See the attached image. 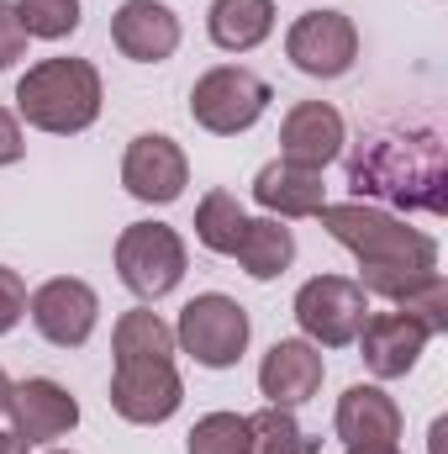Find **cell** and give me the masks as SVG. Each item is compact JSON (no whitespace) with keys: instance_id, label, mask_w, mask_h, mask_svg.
Returning a JSON list of instances; mask_svg holds the SVG:
<instances>
[{"instance_id":"cell-5","label":"cell","mask_w":448,"mask_h":454,"mask_svg":"<svg viewBox=\"0 0 448 454\" xmlns=\"http://www.w3.org/2000/svg\"><path fill=\"white\" fill-rule=\"evenodd\" d=\"M116 275L132 296L158 301L185 280V238L169 223H132L116 238Z\"/></svg>"},{"instance_id":"cell-6","label":"cell","mask_w":448,"mask_h":454,"mask_svg":"<svg viewBox=\"0 0 448 454\" xmlns=\"http://www.w3.org/2000/svg\"><path fill=\"white\" fill-rule=\"evenodd\" d=\"M248 333H253L248 312L222 291H206V296L185 301V312L174 323V348H185L206 370H232L248 348Z\"/></svg>"},{"instance_id":"cell-13","label":"cell","mask_w":448,"mask_h":454,"mask_svg":"<svg viewBox=\"0 0 448 454\" xmlns=\"http://www.w3.org/2000/svg\"><path fill=\"white\" fill-rule=\"evenodd\" d=\"M322 375H328V359H322V348L306 339H280L269 354H264V364H259V396L269 402V407H306L317 391H322Z\"/></svg>"},{"instance_id":"cell-10","label":"cell","mask_w":448,"mask_h":454,"mask_svg":"<svg viewBox=\"0 0 448 454\" xmlns=\"http://www.w3.org/2000/svg\"><path fill=\"white\" fill-rule=\"evenodd\" d=\"M27 312H32V328L53 348H80V343H90L96 323H101V296H96V286H85L74 275H53L27 296Z\"/></svg>"},{"instance_id":"cell-19","label":"cell","mask_w":448,"mask_h":454,"mask_svg":"<svg viewBox=\"0 0 448 454\" xmlns=\"http://www.w3.org/2000/svg\"><path fill=\"white\" fill-rule=\"evenodd\" d=\"M206 32L222 53H253L274 32V0H212Z\"/></svg>"},{"instance_id":"cell-24","label":"cell","mask_w":448,"mask_h":454,"mask_svg":"<svg viewBox=\"0 0 448 454\" xmlns=\"http://www.w3.org/2000/svg\"><path fill=\"white\" fill-rule=\"evenodd\" d=\"M16 16H21L27 37H42V43L80 32V0H16Z\"/></svg>"},{"instance_id":"cell-31","label":"cell","mask_w":448,"mask_h":454,"mask_svg":"<svg viewBox=\"0 0 448 454\" xmlns=\"http://www.w3.org/2000/svg\"><path fill=\"white\" fill-rule=\"evenodd\" d=\"M343 454H401V444H348Z\"/></svg>"},{"instance_id":"cell-21","label":"cell","mask_w":448,"mask_h":454,"mask_svg":"<svg viewBox=\"0 0 448 454\" xmlns=\"http://www.w3.org/2000/svg\"><path fill=\"white\" fill-rule=\"evenodd\" d=\"M112 348H116V359H174V328L158 312L132 307V312L116 317Z\"/></svg>"},{"instance_id":"cell-12","label":"cell","mask_w":448,"mask_h":454,"mask_svg":"<svg viewBox=\"0 0 448 454\" xmlns=\"http://www.w3.org/2000/svg\"><path fill=\"white\" fill-rule=\"evenodd\" d=\"M5 412H11V428H16L27 444H53V439H69V434L80 428V402H74L58 380H48V375L11 380Z\"/></svg>"},{"instance_id":"cell-22","label":"cell","mask_w":448,"mask_h":454,"mask_svg":"<svg viewBox=\"0 0 448 454\" xmlns=\"http://www.w3.org/2000/svg\"><path fill=\"white\" fill-rule=\"evenodd\" d=\"M243 227H248V212L237 207L232 191H206V196H201V207H196V238H201V248H212V254H237Z\"/></svg>"},{"instance_id":"cell-27","label":"cell","mask_w":448,"mask_h":454,"mask_svg":"<svg viewBox=\"0 0 448 454\" xmlns=\"http://www.w3.org/2000/svg\"><path fill=\"white\" fill-rule=\"evenodd\" d=\"M21 317H27V280L0 264V339H5Z\"/></svg>"},{"instance_id":"cell-15","label":"cell","mask_w":448,"mask_h":454,"mask_svg":"<svg viewBox=\"0 0 448 454\" xmlns=\"http://www.w3.org/2000/svg\"><path fill=\"white\" fill-rule=\"evenodd\" d=\"M348 143V127L343 112L328 101H301L290 106L280 121V159L285 164H301V169H328Z\"/></svg>"},{"instance_id":"cell-18","label":"cell","mask_w":448,"mask_h":454,"mask_svg":"<svg viewBox=\"0 0 448 454\" xmlns=\"http://www.w3.org/2000/svg\"><path fill=\"white\" fill-rule=\"evenodd\" d=\"M333 428L343 444H396L401 439V407L396 396H385L380 386H348L337 396Z\"/></svg>"},{"instance_id":"cell-14","label":"cell","mask_w":448,"mask_h":454,"mask_svg":"<svg viewBox=\"0 0 448 454\" xmlns=\"http://www.w3.org/2000/svg\"><path fill=\"white\" fill-rule=\"evenodd\" d=\"M428 328L417 317H406L401 307L396 312H369L364 328H359V354H364V370L380 375V380H401L417 370L422 348H428Z\"/></svg>"},{"instance_id":"cell-32","label":"cell","mask_w":448,"mask_h":454,"mask_svg":"<svg viewBox=\"0 0 448 454\" xmlns=\"http://www.w3.org/2000/svg\"><path fill=\"white\" fill-rule=\"evenodd\" d=\"M5 396H11V375L0 370V412H5Z\"/></svg>"},{"instance_id":"cell-8","label":"cell","mask_w":448,"mask_h":454,"mask_svg":"<svg viewBox=\"0 0 448 454\" xmlns=\"http://www.w3.org/2000/svg\"><path fill=\"white\" fill-rule=\"evenodd\" d=\"M185 402V380L174 370V359H116L112 370V407L116 418L153 428L169 423Z\"/></svg>"},{"instance_id":"cell-30","label":"cell","mask_w":448,"mask_h":454,"mask_svg":"<svg viewBox=\"0 0 448 454\" xmlns=\"http://www.w3.org/2000/svg\"><path fill=\"white\" fill-rule=\"evenodd\" d=\"M0 454H32V444H27L16 428H0Z\"/></svg>"},{"instance_id":"cell-23","label":"cell","mask_w":448,"mask_h":454,"mask_svg":"<svg viewBox=\"0 0 448 454\" xmlns=\"http://www.w3.org/2000/svg\"><path fill=\"white\" fill-rule=\"evenodd\" d=\"M312 450H322V444L301 434L290 407H259L248 418V454H312Z\"/></svg>"},{"instance_id":"cell-3","label":"cell","mask_w":448,"mask_h":454,"mask_svg":"<svg viewBox=\"0 0 448 454\" xmlns=\"http://www.w3.org/2000/svg\"><path fill=\"white\" fill-rule=\"evenodd\" d=\"M101 101H106V85L90 59H42L16 80V116L53 137H74L96 127Z\"/></svg>"},{"instance_id":"cell-2","label":"cell","mask_w":448,"mask_h":454,"mask_svg":"<svg viewBox=\"0 0 448 454\" xmlns=\"http://www.w3.org/2000/svg\"><path fill=\"white\" fill-rule=\"evenodd\" d=\"M353 201H390L412 212H444L448 153L438 132H375L348 164Z\"/></svg>"},{"instance_id":"cell-17","label":"cell","mask_w":448,"mask_h":454,"mask_svg":"<svg viewBox=\"0 0 448 454\" xmlns=\"http://www.w3.org/2000/svg\"><path fill=\"white\" fill-rule=\"evenodd\" d=\"M253 201L280 217V223H296V217H317L328 207V191H322V169H301V164H264L253 175Z\"/></svg>"},{"instance_id":"cell-16","label":"cell","mask_w":448,"mask_h":454,"mask_svg":"<svg viewBox=\"0 0 448 454\" xmlns=\"http://www.w3.org/2000/svg\"><path fill=\"white\" fill-rule=\"evenodd\" d=\"M112 43L132 64H164L180 48V16L164 0H121L112 16Z\"/></svg>"},{"instance_id":"cell-26","label":"cell","mask_w":448,"mask_h":454,"mask_svg":"<svg viewBox=\"0 0 448 454\" xmlns=\"http://www.w3.org/2000/svg\"><path fill=\"white\" fill-rule=\"evenodd\" d=\"M396 307H401L406 317H417L433 339H438V333H448V280H444V275H428V280H422L417 291H406Z\"/></svg>"},{"instance_id":"cell-11","label":"cell","mask_w":448,"mask_h":454,"mask_svg":"<svg viewBox=\"0 0 448 454\" xmlns=\"http://www.w3.org/2000/svg\"><path fill=\"white\" fill-rule=\"evenodd\" d=\"M121 185H127V196L143 201V207H169V201H180L185 185H190V159H185V148H180L174 137L143 132V137H132L127 153H121Z\"/></svg>"},{"instance_id":"cell-9","label":"cell","mask_w":448,"mask_h":454,"mask_svg":"<svg viewBox=\"0 0 448 454\" xmlns=\"http://www.w3.org/2000/svg\"><path fill=\"white\" fill-rule=\"evenodd\" d=\"M285 59L312 80H343L359 59V27L343 11H306L285 32Z\"/></svg>"},{"instance_id":"cell-1","label":"cell","mask_w":448,"mask_h":454,"mask_svg":"<svg viewBox=\"0 0 448 454\" xmlns=\"http://www.w3.org/2000/svg\"><path fill=\"white\" fill-rule=\"evenodd\" d=\"M317 217L328 227V238L359 259L364 296H385L396 307L406 291H417L428 275H438V243L375 201H337V207H322Z\"/></svg>"},{"instance_id":"cell-33","label":"cell","mask_w":448,"mask_h":454,"mask_svg":"<svg viewBox=\"0 0 448 454\" xmlns=\"http://www.w3.org/2000/svg\"><path fill=\"white\" fill-rule=\"evenodd\" d=\"M53 454H64V450H53Z\"/></svg>"},{"instance_id":"cell-7","label":"cell","mask_w":448,"mask_h":454,"mask_svg":"<svg viewBox=\"0 0 448 454\" xmlns=\"http://www.w3.org/2000/svg\"><path fill=\"white\" fill-rule=\"evenodd\" d=\"M296 323H301V333L306 343H317V348H343V343L359 339V328H364V317H369V296L359 291V280H348V275H317V280H306L301 291H296Z\"/></svg>"},{"instance_id":"cell-20","label":"cell","mask_w":448,"mask_h":454,"mask_svg":"<svg viewBox=\"0 0 448 454\" xmlns=\"http://www.w3.org/2000/svg\"><path fill=\"white\" fill-rule=\"evenodd\" d=\"M232 259H237L253 280H280V275L290 270V259H296V232L280 223V217H248L243 243H237Z\"/></svg>"},{"instance_id":"cell-28","label":"cell","mask_w":448,"mask_h":454,"mask_svg":"<svg viewBox=\"0 0 448 454\" xmlns=\"http://www.w3.org/2000/svg\"><path fill=\"white\" fill-rule=\"evenodd\" d=\"M16 59H27V27L16 16V0H0V69H11Z\"/></svg>"},{"instance_id":"cell-29","label":"cell","mask_w":448,"mask_h":454,"mask_svg":"<svg viewBox=\"0 0 448 454\" xmlns=\"http://www.w3.org/2000/svg\"><path fill=\"white\" fill-rule=\"evenodd\" d=\"M21 153H27V137H21V121H16V116L5 112V106H0V169H5V164H16Z\"/></svg>"},{"instance_id":"cell-25","label":"cell","mask_w":448,"mask_h":454,"mask_svg":"<svg viewBox=\"0 0 448 454\" xmlns=\"http://www.w3.org/2000/svg\"><path fill=\"white\" fill-rule=\"evenodd\" d=\"M185 454H248V418L243 412H206L190 428Z\"/></svg>"},{"instance_id":"cell-4","label":"cell","mask_w":448,"mask_h":454,"mask_svg":"<svg viewBox=\"0 0 448 454\" xmlns=\"http://www.w3.org/2000/svg\"><path fill=\"white\" fill-rule=\"evenodd\" d=\"M269 101H274L269 80H259V74L243 69V64H217V69H206V74L196 80V90H190V116H196V127H206L212 137H237V132H248L259 116L269 112Z\"/></svg>"}]
</instances>
